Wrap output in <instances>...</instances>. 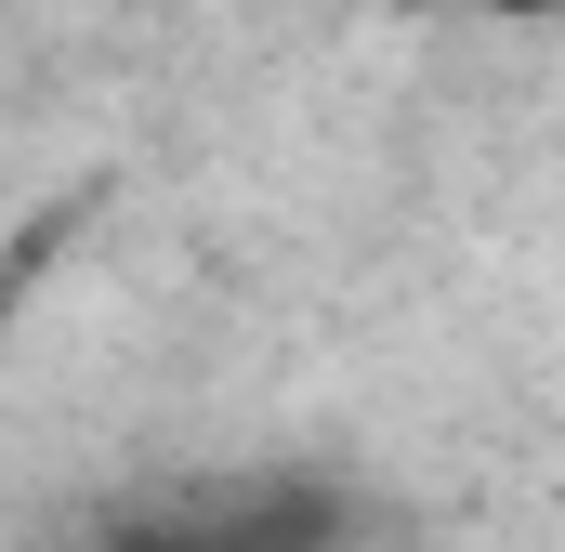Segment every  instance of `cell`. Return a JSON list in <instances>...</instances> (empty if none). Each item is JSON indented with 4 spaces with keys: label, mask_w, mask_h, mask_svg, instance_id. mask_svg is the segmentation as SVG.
Masks as SVG:
<instances>
[{
    "label": "cell",
    "mask_w": 565,
    "mask_h": 552,
    "mask_svg": "<svg viewBox=\"0 0 565 552\" xmlns=\"http://www.w3.org/2000/svg\"><path fill=\"white\" fill-rule=\"evenodd\" d=\"M369 487L316 460H224V474H145L79 513V552H355Z\"/></svg>",
    "instance_id": "cell-1"
},
{
    "label": "cell",
    "mask_w": 565,
    "mask_h": 552,
    "mask_svg": "<svg viewBox=\"0 0 565 552\" xmlns=\"http://www.w3.org/2000/svg\"><path fill=\"white\" fill-rule=\"evenodd\" d=\"M53 237H66V211L26 224V237H0V369H13V329H26V289H40V264H53Z\"/></svg>",
    "instance_id": "cell-2"
},
{
    "label": "cell",
    "mask_w": 565,
    "mask_h": 552,
    "mask_svg": "<svg viewBox=\"0 0 565 552\" xmlns=\"http://www.w3.org/2000/svg\"><path fill=\"white\" fill-rule=\"evenodd\" d=\"M460 13H500V26H565V0H460Z\"/></svg>",
    "instance_id": "cell-3"
}]
</instances>
